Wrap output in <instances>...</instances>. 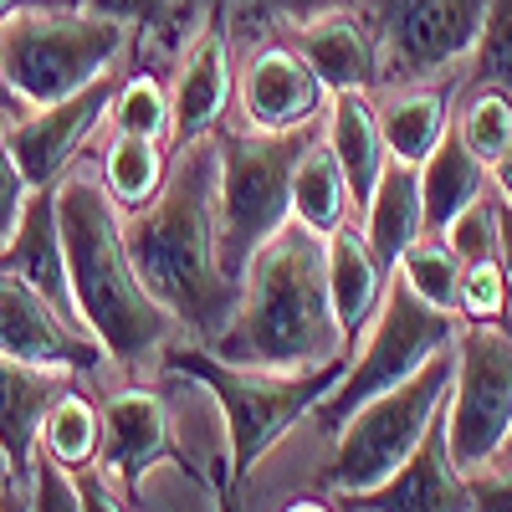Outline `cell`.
I'll return each instance as SVG.
<instances>
[{"instance_id": "40", "label": "cell", "mask_w": 512, "mask_h": 512, "mask_svg": "<svg viewBox=\"0 0 512 512\" xmlns=\"http://www.w3.org/2000/svg\"><path fill=\"white\" fill-rule=\"evenodd\" d=\"M497 256H502V267H507V277H512V200H502L497 195Z\"/></svg>"}, {"instance_id": "8", "label": "cell", "mask_w": 512, "mask_h": 512, "mask_svg": "<svg viewBox=\"0 0 512 512\" xmlns=\"http://www.w3.org/2000/svg\"><path fill=\"white\" fill-rule=\"evenodd\" d=\"M456 328H461L456 313L431 308L405 277H390L374 323L364 328V344H354V359H349L344 379H338L333 390L318 400V420L344 425L374 395L405 384L410 374H420L436 354H451L456 349Z\"/></svg>"}, {"instance_id": "23", "label": "cell", "mask_w": 512, "mask_h": 512, "mask_svg": "<svg viewBox=\"0 0 512 512\" xmlns=\"http://www.w3.org/2000/svg\"><path fill=\"white\" fill-rule=\"evenodd\" d=\"M492 185V169L461 144L456 123L436 144V154L420 164V195H425V236H446V226L461 216L472 200H482Z\"/></svg>"}, {"instance_id": "26", "label": "cell", "mask_w": 512, "mask_h": 512, "mask_svg": "<svg viewBox=\"0 0 512 512\" xmlns=\"http://www.w3.org/2000/svg\"><path fill=\"white\" fill-rule=\"evenodd\" d=\"M41 451L67 472H93V461L103 456V405L67 384L41 420Z\"/></svg>"}, {"instance_id": "5", "label": "cell", "mask_w": 512, "mask_h": 512, "mask_svg": "<svg viewBox=\"0 0 512 512\" xmlns=\"http://www.w3.org/2000/svg\"><path fill=\"white\" fill-rule=\"evenodd\" d=\"M123 47V21L103 11H62V6H21L0 21V67L11 93L26 108L62 103L108 77Z\"/></svg>"}, {"instance_id": "42", "label": "cell", "mask_w": 512, "mask_h": 512, "mask_svg": "<svg viewBox=\"0 0 512 512\" xmlns=\"http://www.w3.org/2000/svg\"><path fill=\"white\" fill-rule=\"evenodd\" d=\"M0 113L6 118H16V113H26V103L11 93V82H6V67H0Z\"/></svg>"}, {"instance_id": "10", "label": "cell", "mask_w": 512, "mask_h": 512, "mask_svg": "<svg viewBox=\"0 0 512 512\" xmlns=\"http://www.w3.org/2000/svg\"><path fill=\"white\" fill-rule=\"evenodd\" d=\"M379 41L384 77H436L477 52L487 0H359Z\"/></svg>"}, {"instance_id": "45", "label": "cell", "mask_w": 512, "mask_h": 512, "mask_svg": "<svg viewBox=\"0 0 512 512\" xmlns=\"http://www.w3.org/2000/svg\"><path fill=\"white\" fill-rule=\"evenodd\" d=\"M6 477H11V466H6V461H0V487H6Z\"/></svg>"}, {"instance_id": "17", "label": "cell", "mask_w": 512, "mask_h": 512, "mask_svg": "<svg viewBox=\"0 0 512 512\" xmlns=\"http://www.w3.org/2000/svg\"><path fill=\"white\" fill-rule=\"evenodd\" d=\"M0 272L21 277L26 287H36L47 297V303H57L72 323H82L77 292H72V267H67V241H62V221H57V185L31 190L16 236L0 246Z\"/></svg>"}, {"instance_id": "35", "label": "cell", "mask_w": 512, "mask_h": 512, "mask_svg": "<svg viewBox=\"0 0 512 512\" xmlns=\"http://www.w3.org/2000/svg\"><path fill=\"white\" fill-rule=\"evenodd\" d=\"M6 113H0V246H6L11 236H16V226H21V210H26V200H31V185H26V175H21V164H16V154H11V134H6Z\"/></svg>"}, {"instance_id": "2", "label": "cell", "mask_w": 512, "mask_h": 512, "mask_svg": "<svg viewBox=\"0 0 512 512\" xmlns=\"http://www.w3.org/2000/svg\"><path fill=\"white\" fill-rule=\"evenodd\" d=\"M205 349L246 369H313L354 354V338L333 313L323 236L287 221L246 262L236 318Z\"/></svg>"}, {"instance_id": "11", "label": "cell", "mask_w": 512, "mask_h": 512, "mask_svg": "<svg viewBox=\"0 0 512 512\" xmlns=\"http://www.w3.org/2000/svg\"><path fill=\"white\" fill-rule=\"evenodd\" d=\"M0 354L57 374H98L108 359V349L88 328L11 272H0Z\"/></svg>"}, {"instance_id": "3", "label": "cell", "mask_w": 512, "mask_h": 512, "mask_svg": "<svg viewBox=\"0 0 512 512\" xmlns=\"http://www.w3.org/2000/svg\"><path fill=\"white\" fill-rule=\"evenodd\" d=\"M57 221L67 241V267L77 313L113 364L139 369L149 359H164L175 344V313L144 287L123 236V210L113 205L108 185L88 175H62L57 185Z\"/></svg>"}, {"instance_id": "16", "label": "cell", "mask_w": 512, "mask_h": 512, "mask_svg": "<svg viewBox=\"0 0 512 512\" xmlns=\"http://www.w3.org/2000/svg\"><path fill=\"white\" fill-rule=\"evenodd\" d=\"M292 47L308 57V67L318 72V82L328 93H374L384 82V62H379V41L364 21V11L338 6L308 21H292Z\"/></svg>"}, {"instance_id": "34", "label": "cell", "mask_w": 512, "mask_h": 512, "mask_svg": "<svg viewBox=\"0 0 512 512\" xmlns=\"http://www.w3.org/2000/svg\"><path fill=\"white\" fill-rule=\"evenodd\" d=\"M31 512H88L82 507L77 472L57 466L47 451H36V461H31Z\"/></svg>"}, {"instance_id": "24", "label": "cell", "mask_w": 512, "mask_h": 512, "mask_svg": "<svg viewBox=\"0 0 512 512\" xmlns=\"http://www.w3.org/2000/svg\"><path fill=\"white\" fill-rule=\"evenodd\" d=\"M349 210H354V190L344 164L328 149V139H313L292 175V221L308 226L313 236H333L338 226H349Z\"/></svg>"}, {"instance_id": "30", "label": "cell", "mask_w": 512, "mask_h": 512, "mask_svg": "<svg viewBox=\"0 0 512 512\" xmlns=\"http://www.w3.org/2000/svg\"><path fill=\"white\" fill-rule=\"evenodd\" d=\"M456 134L492 169V159L512 144V98L497 93V88H472L466 103H461V113H456Z\"/></svg>"}, {"instance_id": "37", "label": "cell", "mask_w": 512, "mask_h": 512, "mask_svg": "<svg viewBox=\"0 0 512 512\" xmlns=\"http://www.w3.org/2000/svg\"><path fill=\"white\" fill-rule=\"evenodd\" d=\"M88 11H103V16H118V21H154L164 11V0H82Z\"/></svg>"}, {"instance_id": "14", "label": "cell", "mask_w": 512, "mask_h": 512, "mask_svg": "<svg viewBox=\"0 0 512 512\" xmlns=\"http://www.w3.org/2000/svg\"><path fill=\"white\" fill-rule=\"evenodd\" d=\"M328 88L318 82V72L308 67V57L292 47H262L246 72H241V118L256 134H292V128H313L318 118H328Z\"/></svg>"}, {"instance_id": "33", "label": "cell", "mask_w": 512, "mask_h": 512, "mask_svg": "<svg viewBox=\"0 0 512 512\" xmlns=\"http://www.w3.org/2000/svg\"><path fill=\"white\" fill-rule=\"evenodd\" d=\"M497 195H482L461 210V216L446 226V246L461 256V267L472 262H487V256H497Z\"/></svg>"}, {"instance_id": "13", "label": "cell", "mask_w": 512, "mask_h": 512, "mask_svg": "<svg viewBox=\"0 0 512 512\" xmlns=\"http://www.w3.org/2000/svg\"><path fill=\"white\" fill-rule=\"evenodd\" d=\"M154 461H175L180 472H190L200 482V466L190 456L175 451V425H169V410L154 390H139V384H128V390H113L103 400V477L123 492H134L144 482V472Z\"/></svg>"}, {"instance_id": "38", "label": "cell", "mask_w": 512, "mask_h": 512, "mask_svg": "<svg viewBox=\"0 0 512 512\" xmlns=\"http://www.w3.org/2000/svg\"><path fill=\"white\" fill-rule=\"evenodd\" d=\"M77 487H82V507H88V512H123V502L108 492L103 472H77Z\"/></svg>"}, {"instance_id": "21", "label": "cell", "mask_w": 512, "mask_h": 512, "mask_svg": "<svg viewBox=\"0 0 512 512\" xmlns=\"http://www.w3.org/2000/svg\"><path fill=\"white\" fill-rule=\"evenodd\" d=\"M364 241L374 246V256L384 267H400V256L425 241V195H420V169L405 159H390L384 175L364 205Z\"/></svg>"}, {"instance_id": "41", "label": "cell", "mask_w": 512, "mask_h": 512, "mask_svg": "<svg viewBox=\"0 0 512 512\" xmlns=\"http://www.w3.org/2000/svg\"><path fill=\"white\" fill-rule=\"evenodd\" d=\"M492 185H497V195H502V200H512V144L492 159Z\"/></svg>"}, {"instance_id": "46", "label": "cell", "mask_w": 512, "mask_h": 512, "mask_svg": "<svg viewBox=\"0 0 512 512\" xmlns=\"http://www.w3.org/2000/svg\"><path fill=\"white\" fill-rule=\"evenodd\" d=\"M507 446H512V436H507Z\"/></svg>"}, {"instance_id": "28", "label": "cell", "mask_w": 512, "mask_h": 512, "mask_svg": "<svg viewBox=\"0 0 512 512\" xmlns=\"http://www.w3.org/2000/svg\"><path fill=\"white\" fill-rule=\"evenodd\" d=\"M425 303L441 308V313H456V292H461V256L446 246V236H425L415 241L405 256H400V267H395Z\"/></svg>"}, {"instance_id": "4", "label": "cell", "mask_w": 512, "mask_h": 512, "mask_svg": "<svg viewBox=\"0 0 512 512\" xmlns=\"http://www.w3.org/2000/svg\"><path fill=\"white\" fill-rule=\"evenodd\" d=\"M354 354L333 359V364H313V369H246V364H226L216 349L205 344H169L164 349V369L185 374L195 384H205L210 400L221 405V420L231 431V456H236V477H246L297 420L308 410H318V400L344 379Z\"/></svg>"}, {"instance_id": "27", "label": "cell", "mask_w": 512, "mask_h": 512, "mask_svg": "<svg viewBox=\"0 0 512 512\" xmlns=\"http://www.w3.org/2000/svg\"><path fill=\"white\" fill-rule=\"evenodd\" d=\"M169 169H164V149L159 139H134V134H113V144L103 149V185L113 195V205L123 216L154 205V195L164 190Z\"/></svg>"}, {"instance_id": "9", "label": "cell", "mask_w": 512, "mask_h": 512, "mask_svg": "<svg viewBox=\"0 0 512 512\" xmlns=\"http://www.w3.org/2000/svg\"><path fill=\"white\" fill-rule=\"evenodd\" d=\"M451 354L446 441L461 472H472L512 436V323H461Z\"/></svg>"}, {"instance_id": "44", "label": "cell", "mask_w": 512, "mask_h": 512, "mask_svg": "<svg viewBox=\"0 0 512 512\" xmlns=\"http://www.w3.org/2000/svg\"><path fill=\"white\" fill-rule=\"evenodd\" d=\"M21 6H26V0H0V21H6V16H16Z\"/></svg>"}, {"instance_id": "43", "label": "cell", "mask_w": 512, "mask_h": 512, "mask_svg": "<svg viewBox=\"0 0 512 512\" xmlns=\"http://www.w3.org/2000/svg\"><path fill=\"white\" fill-rule=\"evenodd\" d=\"M287 512H328V507H323V502H318V497H297V502H292V507H287Z\"/></svg>"}, {"instance_id": "36", "label": "cell", "mask_w": 512, "mask_h": 512, "mask_svg": "<svg viewBox=\"0 0 512 512\" xmlns=\"http://www.w3.org/2000/svg\"><path fill=\"white\" fill-rule=\"evenodd\" d=\"M472 482V507L477 512H512V446H502L492 461L466 472Z\"/></svg>"}, {"instance_id": "15", "label": "cell", "mask_w": 512, "mask_h": 512, "mask_svg": "<svg viewBox=\"0 0 512 512\" xmlns=\"http://www.w3.org/2000/svg\"><path fill=\"white\" fill-rule=\"evenodd\" d=\"M354 512H477L472 507V482L456 466L451 441H446V415L431 425V436L415 446V456L400 466L395 477L379 487L344 497Z\"/></svg>"}, {"instance_id": "7", "label": "cell", "mask_w": 512, "mask_h": 512, "mask_svg": "<svg viewBox=\"0 0 512 512\" xmlns=\"http://www.w3.org/2000/svg\"><path fill=\"white\" fill-rule=\"evenodd\" d=\"M451 374H456V354H436L405 384H395V390H384L369 405H359L344 425H338V451H333V466H328V487L338 497H359V492L379 487L384 477H395L415 456V446L431 436V425L446 415Z\"/></svg>"}, {"instance_id": "39", "label": "cell", "mask_w": 512, "mask_h": 512, "mask_svg": "<svg viewBox=\"0 0 512 512\" xmlns=\"http://www.w3.org/2000/svg\"><path fill=\"white\" fill-rule=\"evenodd\" d=\"M262 6L287 16V21H308V16H323V11H338V6H354V0H262Z\"/></svg>"}, {"instance_id": "12", "label": "cell", "mask_w": 512, "mask_h": 512, "mask_svg": "<svg viewBox=\"0 0 512 512\" xmlns=\"http://www.w3.org/2000/svg\"><path fill=\"white\" fill-rule=\"evenodd\" d=\"M113 98H118V77H98L93 88H82L62 103H47V108H26L21 118L6 123L11 134V154L21 164V175L31 190H52L62 185V175L72 169L77 149L88 144V134L98 128L103 113H113Z\"/></svg>"}, {"instance_id": "32", "label": "cell", "mask_w": 512, "mask_h": 512, "mask_svg": "<svg viewBox=\"0 0 512 512\" xmlns=\"http://www.w3.org/2000/svg\"><path fill=\"white\" fill-rule=\"evenodd\" d=\"M169 118H175V103H169V93L159 88L154 77H128L118 88V98H113V128H118V134L164 139Z\"/></svg>"}, {"instance_id": "31", "label": "cell", "mask_w": 512, "mask_h": 512, "mask_svg": "<svg viewBox=\"0 0 512 512\" xmlns=\"http://www.w3.org/2000/svg\"><path fill=\"white\" fill-rule=\"evenodd\" d=\"M507 308H512V277L502 267V256L461 267V292H456L461 323H507Z\"/></svg>"}, {"instance_id": "22", "label": "cell", "mask_w": 512, "mask_h": 512, "mask_svg": "<svg viewBox=\"0 0 512 512\" xmlns=\"http://www.w3.org/2000/svg\"><path fill=\"white\" fill-rule=\"evenodd\" d=\"M328 149L338 154L349 175V190H354V205L364 210L384 164H390V149H384V134H379V108L369 103V93H333L328 98V128H323Z\"/></svg>"}, {"instance_id": "1", "label": "cell", "mask_w": 512, "mask_h": 512, "mask_svg": "<svg viewBox=\"0 0 512 512\" xmlns=\"http://www.w3.org/2000/svg\"><path fill=\"white\" fill-rule=\"evenodd\" d=\"M128 256L144 287L175 313L195 344H216L231 328L241 282L221 256V144L216 134L175 149L154 205L123 221Z\"/></svg>"}, {"instance_id": "29", "label": "cell", "mask_w": 512, "mask_h": 512, "mask_svg": "<svg viewBox=\"0 0 512 512\" xmlns=\"http://www.w3.org/2000/svg\"><path fill=\"white\" fill-rule=\"evenodd\" d=\"M472 88H497L512 98V0H487L477 52L466 57V93Z\"/></svg>"}, {"instance_id": "20", "label": "cell", "mask_w": 512, "mask_h": 512, "mask_svg": "<svg viewBox=\"0 0 512 512\" xmlns=\"http://www.w3.org/2000/svg\"><path fill=\"white\" fill-rule=\"evenodd\" d=\"M328 251V292H333V313L344 323V333L359 344V333L374 323L384 287H390V267L374 256V246L364 241L359 226H338L333 236H323Z\"/></svg>"}, {"instance_id": "18", "label": "cell", "mask_w": 512, "mask_h": 512, "mask_svg": "<svg viewBox=\"0 0 512 512\" xmlns=\"http://www.w3.org/2000/svg\"><path fill=\"white\" fill-rule=\"evenodd\" d=\"M169 103H175V118H169L175 149L210 139L221 128V118L231 108V47H226L221 16H210V26L185 52V67H180V82H175V93H169Z\"/></svg>"}, {"instance_id": "25", "label": "cell", "mask_w": 512, "mask_h": 512, "mask_svg": "<svg viewBox=\"0 0 512 512\" xmlns=\"http://www.w3.org/2000/svg\"><path fill=\"white\" fill-rule=\"evenodd\" d=\"M451 123H456L451 98L436 93V88H405L390 103H379L384 149H390V159H405L415 169L436 154V144L451 134Z\"/></svg>"}, {"instance_id": "19", "label": "cell", "mask_w": 512, "mask_h": 512, "mask_svg": "<svg viewBox=\"0 0 512 512\" xmlns=\"http://www.w3.org/2000/svg\"><path fill=\"white\" fill-rule=\"evenodd\" d=\"M67 390V374L31 369L11 354H0V461L11 477H31V461L41 451V420L52 400Z\"/></svg>"}, {"instance_id": "6", "label": "cell", "mask_w": 512, "mask_h": 512, "mask_svg": "<svg viewBox=\"0 0 512 512\" xmlns=\"http://www.w3.org/2000/svg\"><path fill=\"white\" fill-rule=\"evenodd\" d=\"M318 139L313 128L256 134V128H216L221 144V256L241 282L246 262L292 221V175L297 159Z\"/></svg>"}]
</instances>
